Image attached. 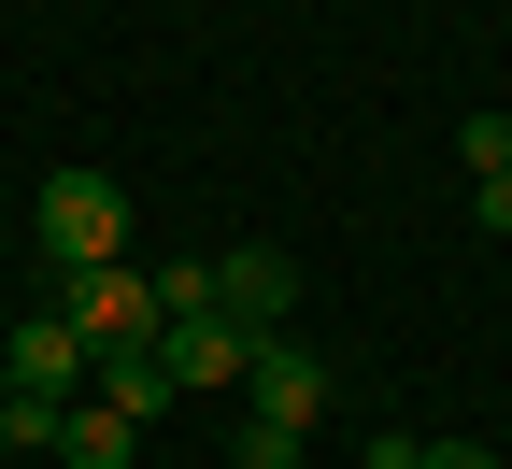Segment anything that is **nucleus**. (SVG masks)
<instances>
[{
  "mask_svg": "<svg viewBox=\"0 0 512 469\" xmlns=\"http://www.w3.org/2000/svg\"><path fill=\"white\" fill-rule=\"evenodd\" d=\"M29 242H43L57 285H72V271H114V256H128V185H114V171H43Z\"/></svg>",
  "mask_w": 512,
  "mask_h": 469,
  "instance_id": "obj_1",
  "label": "nucleus"
},
{
  "mask_svg": "<svg viewBox=\"0 0 512 469\" xmlns=\"http://www.w3.org/2000/svg\"><path fill=\"white\" fill-rule=\"evenodd\" d=\"M57 313H72L100 356H114V342H157V271H143V256H114V271H72V285H57Z\"/></svg>",
  "mask_w": 512,
  "mask_h": 469,
  "instance_id": "obj_2",
  "label": "nucleus"
},
{
  "mask_svg": "<svg viewBox=\"0 0 512 469\" xmlns=\"http://www.w3.org/2000/svg\"><path fill=\"white\" fill-rule=\"evenodd\" d=\"M214 313H228V327H256V342H271V327L299 313V271H285L271 242H228V256H214Z\"/></svg>",
  "mask_w": 512,
  "mask_h": 469,
  "instance_id": "obj_3",
  "label": "nucleus"
},
{
  "mask_svg": "<svg viewBox=\"0 0 512 469\" xmlns=\"http://www.w3.org/2000/svg\"><path fill=\"white\" fill-rule=\"evenodd\" d=\"M0 356H15V384H29V398H86V384H100V342H86L72 313H29Z\"/></svg>",
  "mask_w": 512,
  "mask_h": 469,
  "instance_id": "obj_4",
  "label": "nucleus"
},
{
  "mask_svg": "<svg viewBox=\"0 0 512 469\" xmlns=\"http://www.w3.org/2000/svg\"><path fill=\"white\" fill-rule=\"evenodd\" d=\"M242 413H285V427H313V413H328V356H299L285 327H271V342L242 356Z\"/></svg>",
  "mask_w": 512,
  "mask_h": 469,
  "instance_id": "obj_5",
  "label": "nucleus"
},
{
  "mask_svg": "<svg viewBox=\"0 0 512 469\" xmlns=\"http://www.w3.org/2000/svg\"><path fill=\"white\" fill-rule=\"evenodd\" d=\"M157 356H171V384H185V398H200V384H242L256 327H228V313H171V327H157Z\"/></svg>",
  "mask_w": 512,
  "mask_h": 469,
  "instance_id": "obj_6",
  "label": "nucleus"
},
{
  "mask_svg": "<svg viewBox=\"0 0 512 469\" xmlns=\"http://www.w3.org/2000/svg\"><path fill=\"white\" fill-rule=\"evenodd\" d=\"M86 398H114V413H128V427H157V413H171V398H185V384H171V356H157V342H114Z\"/></svg>",
  "mask_w": 512,
  "mask_h": 469,
  "instance_id": "obj_7",
  "label": "nucleus"
},
{
  "mask_svg": "<svg viewBox=\"0 0 512 469\" xmlns=\"http://www.w3.org/2000/svg\"><path fill=\"white\" fill-rule=\"evenodd\" d=\"M128 441L143 427H128L114 398H72V413H57V469H128Z\"/></svg>",
  "mask_w": 512,
  "mask_h": 469,
  "instance_id": "obj_8",
  "label": "nucleus"
},
{
  "mask_svg": "<svg viewBox=\"0 0 512 469\" xmlns=\"http://www.w3.org/2000/svg\"><path fill=\"white\" fill-rule=\"evenodd\" d=\"M57 413H72V398H0V469H29V455H57Z\"/></svg>",
  "mask_w": 512,
  "mask_h": 469,
  "instance_id": "obj_9",
  "label": "nucleus"
},
{
  "mask_svg": "<svg viewBox=\"0 0 512 469\" xmlns=\"http://www.w3.org/2000/svg\"><path fill=\"white\" fill-rule=\"evenodd\" d=\"M299 441H313V427H285V413H242V455H228V469H299Z\"/></svg>",
  "mask_w": 512,
  "mask_h": 469,
  "instance_id": "obj_10",
  "label": "nucleus"
},
{
  "mask_svg": "<svg viewBox=\"0 0 512 469\" xmlns=\"http://www.w3.org/2000/svg\"><path fill=\"white\" fill-rule=\"evenodd\" d=\"M456 157H470V171H512V114H470V128H456Z\"/></svg>",
  "mask_w": 512,
  "mask_h": 469,
  "instance_id": "obj_11",
  "label": "nucleus"
},
{
  "mask_svg": "<svg viewBox=\"0 0 512 469\" xmlns=\"http://www.w3.org/2000/svg\"><path fill=\"white\" fill-rule=\"evenodd\" d=\"M470 214H484V228L512 242V171H470Z\"/></svg>",
  "mask_w": 512,
  "mask_h": 469,
  "instance_id": "obj_12",
  "label": "nucleus"
},
{
  "mask_svg": "<svg viewBox=\"0 0 512 469\" xmlns=\"http://www.w3.org/2000/svg\"><path fill=\"white\" fill-rule=\"evenodd\" d=\"M370 469H427V441L413 427H370Z\"/></svg>",
  "mask_w": 512,
  "mask_h": 469,
  "instance_id": "obj_13",
  "label": "nucleus"
},
{
  "mask_svg": "<svg viewBox=\"0 0 512 469\" xmlns=\"http://www.w3.org/2000/svg\"><path fill=\"white\" fill-rule=\"evenodd\" d=\"M427 469H498V455L484 441H427Z\"/></svg>",
  "mask_w": 512,
  "mask_h": 469,
  "instance_id": "obj_14",
  "label": "nucleus"
}]
</instances>
